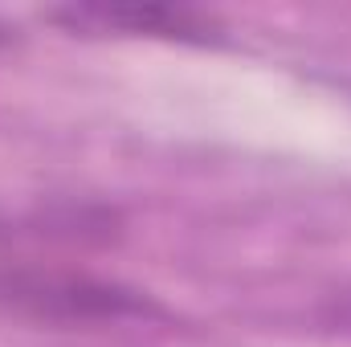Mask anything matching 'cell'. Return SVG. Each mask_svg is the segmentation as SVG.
Wrapping results in <instances>:
<instances>
[{
  "label": "cell",
  "instance_id": "cell-1",
  "mask_svg": "<svg viewBox=\"0 0 351 347\" xmlns=\"http://www.w3.org/2000/svg\"><path fill=\"white\" fill-rule=\"evenodd\" d=\"M0 315L49 327H102L160 319L164 307L119 278L66 270L49 261H0Z\"/></svg>",
  "mask_w": 351,
  "mask_h": 347
},
{
  "label": "cell",
  "instance_id": "cell-2",
  "mask_svg": "<svg viewBox=\"0 0 351 347\" xmlns=\"http://www.w3.org/2000/svg\"><path fill=\"white\" fill-rule=\"evenodd\" d=\"M49 21L78 33H119V37H164V41H213L217 21L192 8L168 4H74L53 8Z\"/></svg>",
  "mask_w": 351,
  "mask_h": 347
},
{
  "label": "cell",
  "instance_id": "cell-3",
  "mask_svg": "<svg viewBox=\"0 0 351 347\" xmlns=\"http://www.w3.org/2000/svg\"><path fill=\"white\" fill-rule=\"evenodd\" d=\"M123 233V217L94 200H41L21 213H0V246L16 241H62V246H106Z\"/></svg>",
  "mask_w": 351,
  "mask_h": 347
}]
</instances>
